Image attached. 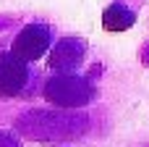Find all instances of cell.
Wrapping results in <instances>:
<instances>
[{
    "instance_id": "obj_1",
    "label": "cell",
    "mask_w": 149,
    "mask_h": 147,
    "mask_svg": "<svg viewBox=\"0 0 149 147\" xmlns=\"http://www.w3.org/2000/svg\"><path fill=\"white\" fill-rule=\"evenodd\" d=\"M45 95L58 105H81V103H86L92 97V89H89V84L84 79L68 74V76H58V79L47 82Z\"/></svg>"
},
{
    "instance_id": "obj_2",
    "label": "cell",
    "mask_w": 149,
    "mask_h": 147,
    "mask_svg": "<svg viewBox=\"0 0 149 147\" xmlns=\"http://www.w3.org/2000/svg\"><path fill=\"white\" fill-rule=\"evenodd\" d=\"M47 47H50V29L42 26V24H31L13 39V50L10 53L18 60L26 63V60H39L47 53Z\"/></svg>"
},
{
    "instance_id": "obj_3",
    "label": "cell",
    "mask_w": 149,
    "mask_h": 147,
    "mask_svg": "<svg viewBox=\"0 0 149 147\" xmlns=\"http://www.w3.org/2000/svg\"><path fill=\"white\" fill-rule=\"evenodd\" d=\"M29 79V71H26V63L18 60L13 53L8 55H0V95H18L24 89Z\"/></svg>"
},
{
    "instance_id": "obj_4",
    "label": "cell",
    "mask_w": 149,
    "mask_h": 147,
    "mask_svg": "<svg viewBox=\"0 0 149 147\" xmlns=\"http://www.w3.org/2000/svg\"><path fill=\"white\" fill-rule=\"evenodd\" d=\"M84 58V50H81V42L76 39H63L58 42V47L52 50L50 55V68L55 71H73Z\"/></svg>"
},
{
    "instance_id": "obj_5",
    "label": "cell",
    "mask_w": 149,
    "mask_h": 147,
    "mask_svg": "<svg viewBox=\"0 0 149 147\" xmlns=\"http://www.w3.org/2000/svg\"><path fill=\"white\" fill-rule=\"evenodd\" d=\"M136 21V13L126 5H110L105 13H102V26L110 29V32H123L128 29L131 24Z\"/></svg>"
}]
</instances>
